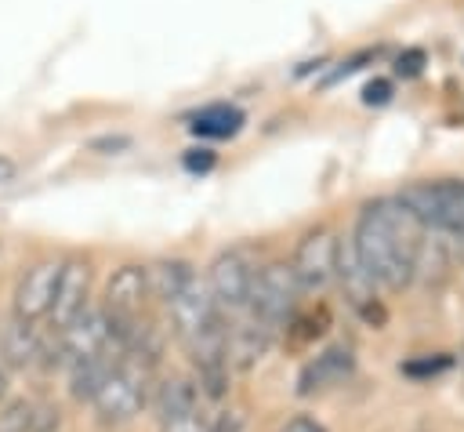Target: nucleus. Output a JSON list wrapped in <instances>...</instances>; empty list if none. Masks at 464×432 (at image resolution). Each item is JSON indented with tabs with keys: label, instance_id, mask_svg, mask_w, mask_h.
<instances>
[{
	"label": "nucleus",
	"instance_id": "f257e3e1",
	"mask_svg": "<svg viewBox=\"0 0 464 432\" xmlns=\"http://www.w3.org/2000/svg\"><path fill=\"white\" fill-rule=\"evenodd\" d=\"M424 240L428 229L413 218V211H406L399 200H373L362 207L348 243L373 287L381 283L388 290H402L417 276Z\"/></svg>",
	"mask_w": 464,
	"mask_h": 432
},
{
	"label": "nucleus",
	"instance_id": "f03ea898",
	"mask_svg": "<svg viewBox=\"0 0 464 432\" xmlns=\"http://www.w3.org/2000/svg\"><path fill=\"white\" fill-rule=\"evenodd\" d=\"M297 294H301V287H297L290 265L268 261L265 269L254 272V283H250V298H246L250 319L261 323L265 330H279L297 312Z\"/></svg>",
	"mask_w": 464,
	"mask_h": 432
},
{
	"label": "nucleus",
	"instance_id": "7ed1b4c3",
	"mask_svg": "<svg viewBox=\"0 0 464 432\" xmlns=\"http://www.w3.org/2000/svg\"><path fill=\"white\" fill-rule=\"evenodd\" d=\"M145 385H149V363L134 356H120L116 367L109 370L105 385L94 392V410L102 421H127L141 410L145 403Z\"/></svg>",
	"mask_w": 464,
	"mask_h": 432
},
{
	"label": "nucleus",
	"instance_id": "20e7f679",
	"mask_svg": "<svg viewBox=\"0 0 464 432\" xmlns=\"http://www.w3.org/2000/svg\"><path fill=\"white\" fill-rule=\"evenodd\" d=\"M334 265H337V236L330 229L304 232L290 258V272L301 290H326L334 283Z\"/></svg>",
	"mask_w": 464,
	"mask_h": 432
},
{
	"label": "nucleus",
	"instance_id": "39448f33",
	"mask_svg": "<svg viewBox=\"0 0 464 432\" xmlns=\"http://www.w3.org/2000/svg\"><path fill=\"white\" fill-rule=\"evenodd\" d=\"M254 261L243 250H225L214 258L210 276H207V290L218 305V312H239L246 309L250 298V283H254Z\"/></svg>",
	"mask_w": 464,
	"mask_h": 432
},
{
	"label": "nucleus",
	"instance_id": "423d86ee",
	"mask_svg": "<svg viewBox=\"0 0 464 432\" xmlns=\"http://www.w3.org/2000/svg\"><path fill=\"white\" fill-rule=\"evenodd\" d=\"M167 312H170V323L178 330V338L188 345L192 338H199L203 330H210L214 323H221V312L207 290V283L199 276H192L170 301H167Z\"/></svg>",
	"mask_w": 464,
	"mask_h": 432
},
{
	"label": "nucleus",
	"instance_id": "0eeeda50",
	"mask_svg": "<svg viewBox=\"0 0 464 432\" xmlns=\"http://www.w3.org/2000/svg\"><path fill=\"white\" fill-rule=\"evenodd\" d=\"M58 272H62V261H36V265H29L22 272V280L14 287V319L36 323L40 316L51 312Z\"/></svg>",
	"mask_w": 464,
	"mask_h": 432
},
{
	"label": "nucleus",
	"instance_id": "6e6552de",
	"mask_svg": "<svg viewBox=\"0 0 464 432\" xmlns=\"http://www.w3.org/2000/svg\"><path fill=\"white\" fill-rule=\"evenodd\" d=\"M58 349L69 363L76 359H87V356H98V352H109V319H105V309H83L69 327L58 330Z\"/></svg>",
	"mask_w": 464,
	"mask_h": 432
},
{
	"label": "nucleus",
	"instance_id": "1a4fd4ad",
	"mask_svg": "<svg viewBox=\"0 0 464 432\" xmlns=\"http://www.w3.org/2000/svg\"><path fill=\"white\" fill-rule=\"evenodd\" d=\"M87 290H91V265L80 258L62 261L58 272V287H54V301H51V319L54 327H69L83 309H87Z\"/></svg>",
	"mask_w": 464,
	"mask_h": 432
},
{
	"label": "nucleus",
	"instance_id": "9d476101",
	"mask_svg": "<svg viewBox=\"0 0 464 432\" xmlns=\"http://www.w3.org/2000/svg\"><path fill=\"white\" fill-rule=\"evenodd\" d=\"M355 367V356L348 345H334L326 352H319L312 363H304L301 378H297V392L301 396H312V392H323V388H334L341 385Z\"/></svg>",
	"mask_w": 464,
	"mask_h": 432
},
{
	"label": "nucleus",
	"instance_id": "9b49d317",
	"mask_svg": "<svg viewBox=\"0 0 464 432\" xmlns=\"http://www.w3.org/2000/svg\"><path fill=\"white\" fill-rule=\"evenodd\" d=\"M149 294V269L141 265H123L112 272L109 287H105V312L116 316H141V301Z\"/></svg>",
	"mask_w": 464,
	"mask_h": 432
},
{
	"label": "nucleus",
	"instance_id": "f8f14e48",
	"mask_svg": "<svg viewBox=\"0 0 464 432\" xmlns=\"http://www.w3.org/2000/svg\"><path fill=\"white\" fill-rule=\"evenodd\" d=\"M334 280H341V287H344V294L352 298V305H366V301L373 298V280L362 272V265H359V258H355V250H352L348 240H344V243L337 240Z\"/></svg>",
	"mask_w": 464,
	"mask_h": 432
},
{
	"label": "nucleus",
	"instance_id": "ddd939ff",
	"mask_svg": "<svg viewBox=\"0 0 464 432\" xmlns=\"http://www.w3.org/2000/svg\"><path fill=\"white\" fill-rule=\"evenodd\" d=\"M243 109H236V105H207V109H199L192 120H188V131L196 134V138H232V134H239V127H243Z\"/></svg>",
	"mask_w": 464,
	"mask_h": 432
},
{
	"label": "nucleus",
	"instance_id": "4468645a",
	"mask_svg": "<svg viewBox=\"0 0 464 432\" xmlns=\"http://www.w3.org/2000/svg\"><path fill=\"white\" fill-rule=\"evenodd\" d=\"M0 352L11 367H29L36 356H44V345H40V334L33 323H22L14 319L4 334H0Z\"/></svg>",
	"mask_w": 464,
	"mask_h": 432
},
{
	"label": "nucleus",
	"instance_id": "2eb2a0df",
	"mask_svg": "<svg viewBox=\"0 0 464 432\" xmlns=\"http://www.w3.org/2000/svg\"><path fill=\"white\" fill-rule=\"evenodd\" d=\"M116 359H120V356H109V352L76 359V363H72V396H76V399H94V392L105 385V378H109V370L116 367Z\"/></svg>",
	"mask_w": 464,
	"mask_h": 432
},
{
	"label": "nucleus",
	"instance_id": "dca6fc26",
	"mask_svg": "<svg viewBox=\"0 0 464 432\" xmlns=\"http://www.w3.org/2000/svg\"><path fill=\"white\" fill-rule=\"evenodd\" d=\"M192 276H196V272H192L188 261H160V265L149 269V290L167 305V301H170Z\"/></svg>",
	"mask_w": 464,
	"mask_h": 432
},
{
	"label": "nucleus",
	"instance_id": "f3484780",
	"mask_svg": "<svg viewBox=\"0 0 464 432\" xmlns=\"http://www.w3.org/2000/svg\"><path fill=\"white\" fill-rule=\"evenodd\" d=\"M156 410H160V417L185 414V410H199V392H196V385L185 381V378L163 381L160 392H156Z\"/></svg>",
	"mask_w": 464,
	"mask_h": 432
},
{
	"label": "nucleus",
	"instance_id": "a211bd4d",
	"mask_svg": "<svg viewBox=\"0 0 464 432\" xmlns=\"http://www.w3.org/2000/svg\"><path fill=\"white\" fill-rule=\"evenodd\" d=\"M33 414H36V403L29 399H14L0 410V432H33Z\"/></svg>",
	"mask_w": 464,
	"mask_h": 432
},
{
	"label": "nucleus",
	"instance_id": "6ab92c4d",
	"mask_svg": "<svg viewBox=\"0 0 464 432\" xmlns=\"http://www.w3.org/2000/svg\"><path fill=\"white\" fill-rule=\"evenodd\" d=\"M160 432H207V425H203L199 410H185V414L160 417Z\"/></svg>",
	"mask_w": 464,
	"mask_h": 432
},
{
	"label": "nucleus",
	"instance_id": "aec40b11",
	"mask_svg": "<svg viewBox=\"0 0 464 432\" xmlns=\"http://www.w3.org/2000/svg\"><path fill=\"white\" fill-rule=\"evenodd\" d=\"M392 98V83L388 80H373V83H366V91H362V102L366 105H384Z\"/></svg>",
	"mask_w": 464,
	"mask_h": 432
},
{
	"label": "nucleus",
	"instance_id": "412c9836",
	"mask_svg": "<svg viewBox=\"0 0 464 432\" xmlns=\"http://www.w3.org/2000/svg\"><path fill=\"white\" fill-rule=\"evenodd\" d=\"M239 428H243V414L239 410H225V414L214 417V425L207 432H239Z\"/></svg>",
	"mask_w": 464,
	"mask_h": 432
},
{
	"label": "nucleus",
	"instance_id": "4be33fe9",
	"mask_svg": "<svg viewBox=\"0 0 464 432\" xmlns=\"http://www.w3.org/2000/svg\"><path fill=\"white\" fill-rule=\"evenodd\" d=\"M185 167L188 171H210L214 167V152L210 149H188L185 152Z\"/></svg>",
	"mask_w": 464,
	"mask_h": 432
},
{
	"label": "nucleus",
	"instance_id": "5701e85b",
	"mask_svg": "<svg viewBox=\"0 0 464 432\" xmlns=\"http://www.w3.org/2000/svg\"><path fill=\"white\" fill-rule=\"evenodd\" d=\"M420 62H424L420 51H406V54H399V62H395V73H402V76H417V73H420Z\"/></svg>",
	"mask_w": 464,
	"mask_h": 432
},
{
	"label": "nucleus",
	"instance_id": "b1692460",
	"mask_svg": "<svg viewBox=\"0 0 464 432\" xmlns=\"http://www.w3.org/2000/svg\"><path fill=\"white\" fill-rule=\"evenodd\" d=\"M279 432H326L319 421H312V417H294V421H286Z\"/></svg>",
	"mask_w": 464,
	"mask_h": 432
},
{
	"label": "nucleus",
	"instance_id": "393cba45",
	"mask_svg": "<svg viewBox=\"0 0 464 432\" xmlns=\"http://www.w3.org/2000/svg\"><path fill=\"white\" fill-rule=\"evenodd\" d=\"M11 178H14V163L0 156V182H11Z\"/></svg>",
	"mask_w": 464,
	"mask_h": 432
},
{
	"label": "nucleus",
	"instance_id": "a878e982",
	"mask_svg": "<svg viewBox=\"0 0 464 432\" xmlns=\"http://www.w3.org/2000/svg\"><path fill=\"white\" fill-rule=\"evenodd\" d=\"M4 392H7V374L0 370V396H4Z\"/></svg>",
	"mask_w": 464,
	"mask_h": 432
}]
</instances>
